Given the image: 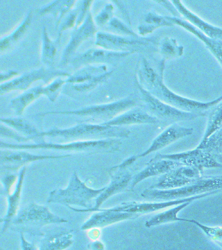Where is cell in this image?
Masks as SVG:
<instances>
[{"label":"cell","mask_w":222,"mask_h":250,"mask_svg":"<svg viewBox=\"0 0 222 250\" xmlns=\"http://www.w3.org/2000/svg\"><path fill=\"white\" fill-rule=\"evenodd\" d=\"M165 66V60L162 58L153 65L142 56L138 61L135 72L140 85L161 101L180 110L205 117L212 107L222 101V95L212 101L200 102L175 93L164 83Z\"/></svg>","instance_id":"6da1fadb"},{"label":"cell","mask_w":222,"mask_h":250,"mask_svg":"<svg viewBox=\"0 0 222 250\" xmlns=\"http://www.w3.org/2000/svg\"><path fill=\"white\" fill-rule=\"evenodd\" d=\"M122 142L121 139H108L88 142L28 143L18 144L0 142V149L11 150H48L54 151L67 152L69 154H83L92 155L97 154H111L119 152Z\"/></svg>","instance_id":"7a4b0ae2"},{"label":"cell","mask_w":222,"mask_h":250,"mask_svg":"<svg viewBox=\"0 0 222 250\" xmlns=\"http://www.w3.org/2000/svg\"><path fill=\"white\" fill-rule=\"evenodd\" d=\"M130 131L126 127L106 126L102 124L88 122H79L67 128H60L54 127L44 130L42 136L61 140L60 143L88 142L108 139L128 138Z\"/></svg>","instance_id":"3957f363"},{"label":"cell","mask_w":222,"mask_h":250,"mask_svg":"<svg viewBox=\"0 0 222 250\" xmlns=\"http://www.w3.org/2000/svg\"><path fill=\"white\" fill-rule=\"evenodd\" d=\"M138 105L140 101L135 93L108 103L87 105L73 110L43 111L36 113L34 117L42 119L48 115H74L87 119L83 122L103 124L112 120L124 111Z\"/></svg>","instance_id":"277c9868"},{"label":"cell","mask_w":222,"mask_h":250,"mask_svg":"<svg viewBox=\"0 0 222 250\" xmlns=\"http://www.w3.org/2000/svg\"><path fill=\"white\" fill-rule=\"evenodd\" d=\"M68 221L52 212L46 205L31 201L25 205L11 222L9 229L32 236H43L44 227L66 224Z\"/></svg>","instance_id":"5b68a950"},{"label":"cell","mask_w":222,"mask_h":250,"mask_svg":"<svg viewBox=\"0 0 222 250\" xmlns=\"http://www.w3.org/2000/svg\"><path fill=\"white\" fill-rule=\"evenodd\" d=\"M104 189L105 187L97 189L88 187L86 181H81L77 171H75L72 173L67 187L50 191L46 203L63 205L69 208L79 207L89 210L93 208L94 201Z\"/></svg>","instance_id":"8992f818"},{"label":"cell","mask_w":222,"mask_h":250,"mask_svg":"<svg viewBox=\"0 0 222 250\" xmlns=\"http://www.w3.org/2000/svg\"><path fill=\"white\" fill-rule=\"evenodd\" d=\"M222 191V175L202 176L201 179L186 187L171 189H151L148 188L141 196L149 200L167 201L196 196L203 193Z\"/></svg>","instance_id":"52a82bcc"},{"label":"cell","mask_w":222,"mask_h":250,"mask_svg":"<svg viewBox=\"0 0 222 250\" xmlns=\"http://www.w3.org/2000/svg\"><path fill=\"white\" fill-rule=\"evenodd\" d=\"M161 38L122 36L105 31H99L95 38V46L117 52L159 54Z\"/></svg>","instance_id":"ba28073f"},{"label":"cell","mask_w":222,"mask_h":250,"mask_svg":"<svg viewBox=\"0 0 222 250\" xmlns=\"http://www.w3.org/2000/svg\"><path fill=\"white\" fill-rule=\"evenodd\" d=\"M137 160L136 155L130 156L124 159L121 163L113 166L107 170V173L110 177V183L105 187L104 191L95 199L93 208L89 210H84L82 208L71 207L70 209L77 212H95L101 208L103 203L114 195L131 191L130 188H131L134 175L130 171V167Z\"/></svg>","instance_id":"9c48e42d"},{"label":"cell","mask_w":222,"mask_h":250,"mask_svg":"<svg viewBox=\"0 0 222 250\" xmlns=\"http://www.w3.org/2000/svg\"><path fill=\"white\" fill-rule=\"evenodd\" d=\"M134 83L136 94L140 101V106L145 109L150 115L157 118L161 122L176 123L181 121L194 120L202 117L197 113L187 112L175 108L164 102L158 99L147 90L142 87L134 74Z\"/></svg>","instance_id":"30bf717a"},{"label":"cell","mask_w":222,"mask_h":250,"mask_svg":"<svg viewBox=\"0 0 222 250\" xmlns=\"http://www.w3.org/2000/svg\"><path fill=\"white\" fill-rule=\"evenodd\" d=\"M71 74L69 72L54 67L48 68L43 66L34 68L20 74L10 82L0 84V95H5L17 91H24L32 87V85L35 82L42 81L47 84L56 78H67Z\"/></svg>","instance_id":"8fae6325"},{"label":"cell","mask_w":222,"mask_h":250,"mask_svg":"<svg viewBox=\"0 0 222 250\" xmlns=\"http://www.w3.org/2000/svg\"><path fill=\"white\" fill-rule=\"evenodd\" d=\"M73 154H36L26 150H0V171L1 173H19L22 168L29 164L46 160L63 159Z\"/></svg>","instance_id":"7c38bea8"},{"label":"cell","mask_w":222,"mask_h":250,"mask_svg":"<svg viewBox=\"0 0 222 250\" xmlns=\"http://www.w3.org/2000/svg\"><path fill=\"white\" fill-rule=\"evenodd\" d=\"M155 159H169L179 162L183 166H190L196 168L203 173L204 169L213 168H222V164L218 158L206 148L196 147L194 149L179 153H157Z\"/></svg>","instance_id":"4fadbf2b"},{"label":"cell","mask_w":222,"mask_h":250,"mask_svg":"<svg viewBox=\"0 0 222 250\" xmlns=\"http://www.w3.org/2000/svg\"><path fill=\"white\" fill-rule=\"evenodd\" d=\"M98 31L93 14L89 12L82 24L71 31L69 40L62 52L59 66H64L71 63L80 46L89 39L95 38Z\"/></svg>","instance_id":"5bb4252c"},{"label":"cell","mask_w":222,"mask_h":250,"mask_svg":"<svg viewBox=\"0 0 222 250\" xmlns=\"http://www.w3.org/2000/svg\"><path fill=\"white\" fill-rule=\"evenodd\" d=\"M131 55L132 53L113 52L95 46L74 57L71 64L75 70L89 64L117 66L122 60Z\"/></svg>","instance_id":"9a60e30c"},{"label":"cell","mask_w":222,"mask_h":250,"mask_svg":"<svg viewBox=\"0 0 222 250\" xmlns=\"http://www.w3.org/2000/svg\"><path fill=\"white\" fill-rule=\"evenodd\" d=\"M217 193L219 192L218 191H213V192L203 193V194L188 197V198L167 201H159V202H136V201L124 202L121 203L120 205H117L116 207L108 208L111 210L132 213V214H138L141 216L142 215L157 212V211L162 210L163 209L165 210V208L182 204V203L193 202L195 200L204 198V197L209 196V195L215 194V193Z\"/></svg>","instance_id":"2e32d148"},{"label":"cell","mask_w":222,"mask_h":250,"mask_svg":"<svg viewBox=\"0 0 222 250\" xmlns=\"http://www.w3.org/2000/svg\"><path fill=\"white\" fill-rule=\"evenodd\" d=\"M203 176V173L190 166H181L161 175L149 188L171 189L190 185Z\"/></svg>","instance_id":"e0dca14e"},{"label":"cell","mask_w":222,"mask_h":250,"mask_svg":"<svg viewBox=\"0 0 222 250\" xmlns=\"http://www.w3.org/2000/svg\"><path fill=\"white\" fill-rule=\"evenodd\" d=\"M194 133V129L180 126L177 123H173L165 128L152 142L149 148L145 151L136 155L137 159L145 157L154 152L159 151L166 147L169 145L173 144L177 141L191 136Z\"/></svg>","instance_id":"ac0fdd59"},{"label":"cell","mask_w":222,"mask_h":250,"mask_svg":"<svg viewBox=\"0 0 222 250\" xmlns=\"http://www.w3.org/2000/svg\"><path fill=\"white\" fill-rule=\"evenodd\" d=\"M139 215L132 213L118 212L108 208H99L93 212L90 217L83 222L81 230H87L93 228L102 229L124 221L135 220Z\"/></svg>","instance_id":"d6986e66"},{"label":"cell","mask_w":222,"mask_h":250,"mask_svg":"<svg viewBox=\"0 0 222 250\" xmlns=\"http://www.w3.org/2000/svg\"><path fill=\"white\" fill-rule=\"evenodd\" d=\"M34 21V11L29 10L20 23L11 31L0 39V54H7L12 51L26 37Z\"/></svg>","instance_id":"ffe728a7"},{"label":"cell","mask_w":222,"mask_h":250,"mask_svg":"<svg viewBox=\"0 0 222 250\" xmlns=\"http://www.w3.org/2000/svg\"><path fill=\"white\" fill-rule=\"evenodd\" d=\"M27 166L22 168L19 171V179L15 186L14 190L6 197L7 207L6 212L1 218L0 222L2 224L1 233H3L10 228L11 222L16 217L20 210L21 199H22V189L26 178Z\"/></svg>","instance_id":"44dd1931"},{"label":"cell","mask_w":222,"mask_h":250,"mask_svg":"<svg viewBox=\"0 0 222 250\" xmlns=\"http://www.w3.org/2000/svg\"><path fill=\"white\" fill-rule=\"evenodd\" d=\"M182 19L210 38L222 41V28L202 19L183 4L181 1H171Z\"/></svg>","instance_id":"7402d4cb"},{"label":"cell","mask_w":222,"mask_h":250,"mask_svg":"<svg viewBox=\"0 0 222 250\" xmlns=\"http://www.w3.org/2000/svg\"><path fill=\"white\" fill-rule=\"evenodd\" d=\"M160 121L157 118L152 116L143 107L136 106L128 109L112 120L102 125L106 126L126 127L131 125L145 124H158Z\"/></svg>","instance_id":"603a6c76"},{"label":"cell","mask_w":222,"mask_h":250,"mask_svg":"<svg viewBox=\"0 0 222 250\" xmlns=\"http://www.w3.org/2000/svg\"><path fill=\"white\" fill-rule=\"evenodd\" d=\"M181 166H183L182 164L173 160L155 159L153 158L146 164L143 169L134 175L130 189L131 191H134V188L144 180L158 176L161 177L171 170Z\"/></svg>","instance_id":"cb8c5ba5"},{"label":"cell","mask_w":222,"mask_h":250,"mask_svg":"<svg viewBox=\"0 0 222 250\" xmlns=\"http://www.w3.org/2000/svg\"><path fill=\"white\" fill-rule=\"evenodd\" d=\"M0 122L28 138L30 142L33 141L35 144L46 142L45 138L42 136L44 130L39 128L30 119L22 116L1 117Z\"/></svg>","instance_id":"d4e9b609"},{"label":"cell","mask_w":222,"mask_h":250,"mask_svg":"<svg viewBox=\"0 0 222 250\" xmlns=\"http://www.w3.org/2000/svg\"><path fill=\"white\" fill-rule=\"evenodd\" d=\"M169 17L173 24L184 29L202 41L222 68V41L206 36L184 19L173 17L172 16H169Z\"/></svg>","instance_id":"484cf974"},{"label":"cell","mask_w":222,"mask_h":250,"mask_svg":"<svg viewBox=\"0 0 222 250\" xmlns=\"http://www.w3.org/2000/svg\"><path fill=\"white\" fill-rule=\"evenodd\" d=\"M62 35L58 34L55 39L49 36L46 25H43L41 33V49H40V62L44 66L54 68L56 58L61 46Z\"/></svg>","instance_id":"4316f807"},{"label":"cell","mask_w":222,"mask_h":250,"mask_svg":"<svg viewBox=\"0 0 222 250\" xmlns=\"http://www.w3.org/2000/svg\"><path fill=\"white\" fill-rule=\"evenodd\" d=\"M77 3L78 1L75 0H55L39 8L37 11L40 17L51 15L58 30L62 20L76 7Z\"/></svg>","instance_id":"83f0119b"},{"label":"cell","mask_w":222,"mask_h":250,"mask_svg":"<svg viewBox=\"0 0 222 250\" xmlns=\"http://www.w3.org/2000/svg\"><path fill=\"white\" fill-rule=\"evenodd\" d=\"M114 72V70H109L106 73L97 76L83 83L75 84V85L67 84L64 87L63 93L69 97L76 98V99L84 97L108 82Z\"/></svg>","instance_id":"f1b7e54d"},{"label":"cell","mask_w":222,"mask_h":250,"mask_svg":"<svg viewBox=\"0 0 222 250\" xmlns=\"http://www.w3.org/2000/svg\"><path fill=\"white\" fill-rule=\"evenodd\" d=\"M73 243L74 230H61L44 234L39 248L40 250H65Z\"/></svg>","instance_id":"f546056e"},{"label":"cell","mask_w":222,"mask_h":250,"mask_svg":"<svg viewBox=\"0 0 222 250\" xmlns=\"http://www.w3.org/2000/svg\"><path fill=\"white\" fill-rule=\"evenodd\" d=\"M42 87L43 85H42L34 86L22 91L20 95L11 100L9 107L15 116H22L26 109L35 101L42 97Z\"/></svg>","instance_id":"4dcf8cb0"},{"label":"cell","mask_w":222,"mask_h":250,"mask_svg":"<svg viewBox=\"0 0 222 250\" xmlns=\"http://www.w3.org/2000/svg\"><path fill=\"white\" fill-rule=\"evenodd\" d=\"M173 26L175 25L169 19V16L161 15L155 11H150L145 14L141 22L138 25L137 33L140 37H146L161 27Z\"/></svg>","instance_id":"1f68e13d"},{"label":"cell","mask_w":222,"mask_h":250,"mask_svg":"<svg viewBox=\"0 0 222 250\" xmlns=\"http://www.w3.org/2000/svg\"><path fill=\"white\" fill-rule=\"evenodd\" d=\"M108 66L89 64L76 70L73 74L66 78L67 84L75 85L86 82L97 76L108 72Z\"/></svg>","instance_id":"d6a6232c"},{"label":"cell","mask_w":222,"mask_h":250,"mask_svg":"<svg viewBox=\"0 0 222 250\" xmlns=\"http://www.w3.org/2000/svg\"><path fill=\"white\" fill-rule=\"evenodd\" d=\"M192 202H187L182 204L173 206L170 208L161 211L152 217L150 220L145 222L146 228H151L152 227L160 226V225L168 224L175 222H186V219L179 218L178 213Z\"/></svg>","instance_id":"836d02e7"},{"label":"cell","mask_w":222,"mask_h":250,"mask_svg":"<svg viewBox=\"0 0 222 250\" xmlns=\"http://www.w3.org/2000/svg\"><path fill=\"white\" fill-rule=\"evenodd\" d=\"M207 116L203 136L197 147H202L210 136L222 128V101L212 107Z\"/></svg>","instance_id":"e575fe53"},{"label":"cell","mask_w":222,"mask_h":250,"mask_svg":"<svg viewBox=\"0 0 222 250\" xmlns=\"http://www.w3.org/2000/svg\"><path fill=\"white\" fill-rule=\"evenodd\" d=\"M184 46L178 44L172 37H165L160 39L159 54L165 61L178 58L184 54Z\"/></svg>","instance_id":"d590c367"},{"label":"cell","mask_w":222,"mask_h":250,"mask_svg":"<svg viewBox=\"0 0 222 250\" xmlns=\"http://www.w3.org/2000/svg\"><path fill=\"white\" fill-rule=\"evenodd\" d=\"M102 31H108L114 34L122 36L138 37H140L136 31L132 29L131 25L121 20L118 17L113 18L108 24Z\"/></svg>","instance_id":"8d00e7d4"},{"label":"cell","mask_w":222,"mask_h":250,"mask_svg":"<svg viewBox=\"0 0 222 250\" xmlns=\"http://www.w3.org/2000/svg\"><path fill=\"white\" fill-rule=\"evenodd\" d=\"M58 77L42 87V96L47 98L48 101L54 103L63 93L64 87L67 85L66 78Z\"/></svg>","instance_id":"74e56055"},{"label":"cell","mask_w":222,"mask_h":250,"mask_svg":"<svg viewBox=\"0 0 222 250\" xmlns=\"http://www.w3.org/2000/svg\"><path fill=\"white\" fill-rule=\"evenodd\" d=\"M114 1H107L96 15L93 16L95 24L98 28L104 29L115 16Z\"/></svg>","instance_id":"f35d334b"},{"label":"cell","mask_w":222,"mask_h":250,"mask_svg":"<svg viewBox=\"0 0 222 250\" xmlns=\"http://www.w3.org/2000/svg\"><path fill=\"white\" fill-rule=\"evenodd\" d=\"M186 222L196 225L207 236V237L222 248V226H206L193 219H186Z\"/></svg>","instance_id":"ab89813d"},{"label":"cell","mask_w":222,"mask_h":250,"mask_svg":"<svg viewBox=\"0 0 222 250\" xmlns=\"http://www.w3.org/2000/svg\"><path fill=\"white\" fill-rule=\"evenodd\" d=\"M19 173H1L0 182H1V195L6 197L7 195L12 193L13 188L15 187L19 179Z\"/></svg>","instance_id":"60d3db41"},{"label":"cell","mask_w":222,"mask_h":250,"mask_svg":"<svg viewBox=\"0 0 222 250\" xmlns=\"http://www.w3.org/2000/svg\"><path fill=\"white\" fill-rule=\"evenodd\" d=\"M78 15H79V11L76 5V7L62 20L57 30L58 34L62 35L65 31L75 29L77 27Z\"/></svg>","instance_id":"b9f144b4"},{"label":"cell","mask_w":222,"mask_h":250,"mask_svg":"<svg viewBox=\"0 0 222 250\" xmlns=\"http://www.w3.org/2000/svg\"><path fill=\"white\" fill-rule=\"evenodd\" d=\"M0 137L1 138L14 140L17 142L16 144H28V142H30L28 138L22 136L17 131L2 124V123H1V125H0Z\"/></svg>","instance_id":"7bdbcfd3"},{"label":"cell","mask_w":222,"mask_h":250,"mask_svg":"<svg viewBox=\"0 0 222 250\" xmlns=\"http://www.w3.org/2000/svg\"><path fill=\"white\" fill-rule=\"evenodd\" d=\"M94 3L95 1H90V0L78 1L77 7L78 8V11H79V15H78L77 27H76L82 24L89 12L91 11V7H92L93 4Z\"/></svg>","instance_id":"ee69618b"},{"label":"cell","mask_w":222,"mask_h":250,"mask_svg":"<svg viewBox=\"0 0 222 250\" xmlns=\"http://www.w3.org/2000/svg\"><path fill=\"white\" fill-rule=\"evenodd\" d=\"M20 75L19 72L15 70H7L0 72V84L6 83L11 80L15 79Z\"/></svg>","instance_id":"f6af8a7d"},{"label":"cell","mask_w":222,"mask_h":250,"mask_svg":"<svg viewBox=\"0 0 222 250\" xmlns=\"http://www.w3.org/2000/svg\"><path fill=\"white\" fill-rule=\"evenodd\" d=\"M155 3L160 4L164 7L165 9L169 12L172 15V17L179 18V19H182V17L177 11L176 8L173 5L171 1H155Z\"/></svg>","instance_id":"bcb514c9"},{"label":"cell","mask_w":222,"mask_h":250,"mask_svg":"<svg viewBox=\"0 0 222 250\" xmlns=\"http://www.w3.org/2000/svg\"><path fill=\"white\" fill-rule=\"evenodd\" d=\"M20 246L21 250H40L39 246L33 242H29L25 237L24 233H20Z\"/></svg>","instance_id":"7dc6e473"},{"label":"cell","mask_w":222,"mask_h":250,"mask_svg":"<svg viewBox=\"0 0 222 250\" xmlns=\"http://www.w3.org/2000/svg\"><path fill=\"white\" fill-rule=\"evenodd\" d=\"M87 248L89 250H106V246L100 239L91 241L87 244Z\"/></svg>","instance_id":"c3c4849f"},{"label":"cell","mask_w":222,"mask_h":250,"mask_svg":"<svg viewBox=\"0 0 222 250\" xmlns=\"http://www.w3.org/2000/svg\"><path fill=\"white\" fill-rule=\"evenodd\" d=\"M87 236L91 241L99 240L101 236V229L98 228H93L86 230Z\"/></svg>","instance_id":"681fc988"}]
</instances>
